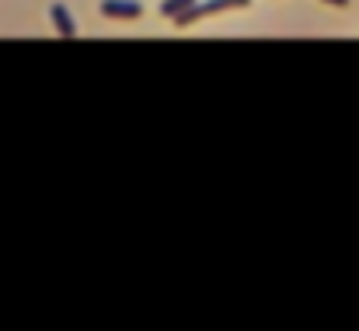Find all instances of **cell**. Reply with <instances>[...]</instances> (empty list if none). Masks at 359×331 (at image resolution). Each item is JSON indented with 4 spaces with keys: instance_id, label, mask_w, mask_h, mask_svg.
Returning <instances> with one entry per match:
<instances>
[{
    "instance_id": "cell-4",
    "label": "cell",
    "mask_w": 359,
    "mask_h": 331,
    "mask_svg": "<svg viewBox=\"0 0 359 331\" xmlns=\"http://www.w3.org/2000/svg\"><path fill=\"white\" fill-rule=\"evenodd\" d=\"M196 0H164L161 4V15H168V18H175V15H182L185 8H192Z\"/></svg>"
},
{
    "instance_id": "cell-2",
    "label": "cell",
    "mask_w": 359,
    "mask_h": 331,
    "mask_svg": "<svg viewBox=\"0 0 359 331\" xmlns=\"http://www.w3.org/2000/svg\"><path fill=\"white\" fill-rule=\"evenodd\" d=\"M102 15L105 18H122V22H136L143 15L140 0H102Z\"/></svg>"
},
{
    "instance_id": "cell-3",
    "label": "cell",
    "mask_w": 359,
    "mask_h": 331,
    "mask_svg": "<svg viewBox=\"0 0 359 331\" xmlns=\"http://www.w3.org/2000/svg\"><path fill=\"white\" fill-rule=\"evenodd\" d=\"M53 25H56V32L63 35V39H74L77 35V22H74V15L67 11V4H53Z\"/></svg>"
},
{
    "instance_id": "cell-1",
    "label": "cell",
    "mask_w": 359,
    "mask_h": 331,
    "mask_svg": "<svg viewBox=\"0 0 359 331\" xmlns=\"http://www.w3.org/2000/svg\"><path fill=\"white\" fill-rule=\"evenodd\" d=\"M227 8H251V0H196L192 8H185L182 15H175L171 22L178 25V29H189V25H196L199 18H206V15H216V11H227Z\"/></svg>"
},
{
    "instance_id": "cell-5",
    "label": "cell",
    "mask_w": 359,
    "mask_h": 331,
    "mask_svg": "<svg viewBox=\"0 0 359 331\" xmlns=\"http://www.w3.org/2000/svg\"><path fill=\"white\" fill-rule=\"evenodd\" d=\"M324 4H331V8H349V0H324Z\"/></svg>"
}]
</instances>
